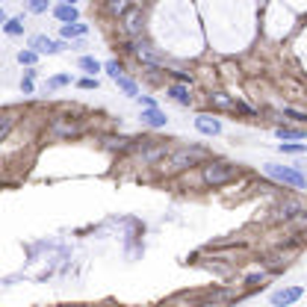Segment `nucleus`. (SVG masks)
<instances>
[{
    "mask_svg": "<svg viewBox=\"0 0 307 307\" xmlns=\"http://www.w3.org/2000/svg\"><path fill=\"white\" fill-rule=\"evenodd\" d=\"M6 32H9V36H21V32H24V18H12V21H6Z\"/></svg>",
    "mask_w": 307,
    "mask_h": 307,
    "instance_id": "nucleus-18",
    "label": "nucleus"
},
{
    "mask_svg": "<svg viewBox=\"0 0 307 307\" xmlns=\"http://www.w3.org/2000/svg\"><path fill=\"white\" fill-rule=\"evenodd\" d=\"M210 100H213L216 106H222V110H236V104L228 98V94H222V92H216V94H210Z\"/></svg>",
    "mask_w": 307,
    "mask_h": 307,
    "instance_id": "nucleus-15",
    "label": "nucleus"
},
{
    "mask_svg": "<svg viewBox=\"0 0 307 307\" xmlns=\"http://www.w3.org/2000/svg\"><path fill=\"white\" fill-rule=\"evenodd\" d=\"M21 89H24V92H27V94L32 92V77H27V80H24V83H21Z\"/></svg>",
    "mask_w": 307,
    "mask_h": 307,
    "instance_id": "nucleus-27",
    "label": "nucleus"
},
{
    "mask_svg": "<svg viewBox=\"0 0 307 307\" xmlns=\"http://www.w3.org/2000/svg\"><path fill=\"white\" fill-rule=\"evenodd\" d=\"M168 94H172V98H174V100H178V104H192V94H189V83H178V86H168Z\"/></svg>",
    "mask_w": 307,
    "mask_h": 307,
    "instance_id": "nucleus-11",
    "label": "nucleus"
},
{
    "mask_svg": "<svg viewBox=\"0 0 307 307\" xmlns=\"http://www.w3.org/2000/svg\"><path fill=\"white\" fill-rule=\"evenodd\" d=\"M142 124H148V127H166L168 118H166V112H162V110L151 106V110H142Z\"/></svg>",
    "mask_w": 307,
    "mask_h": 307,
    "instance_id": "nucleus-7",
    "label": "nucleus"
},
{
    "mask_svg": "<svg viewBox=\"0 0 307 307\" xmlns=\"http://www.w3.org/2000/svg\"><path fill=\"white\" fill-rule=\"evenodd\" d=\"M54 133H62V136H74V133H77V124H62V122H54Z\"/></svg>",
    "mask_w": 307,
    "mask_h": 307,
    "instance_id": "nucleus-19",
    "label": "nucleus"
},
{
    "mask_svg": "<svg viewBox=\"0 0 307 307\" xmlns=\"http://www.w3.org/2000/svg\"><path fill=\"white\" fill-rule=\"evenodd\" d=\"M65 3H74V0H65Z\"/></svg>",
    "mask_w": 307,
    "mask_h": 307,
    "instance_id": "nucleus-28",
    "label": "nucleus"
},
{
    "mask_svg": "<svg viewBox=\"0 0 307 307\" xmlns=\"http://www.w3.org/2000/svg\"><path fill=\"white\" fill-rule=\"evenodd\" d=\"M106 71H110V77H112V80H116V77H122V65H118L116 60L106 62Z\"/></svg>",
    "mask_w": 307,
    "mask_h": 307,
    "instance_id": "nucleus-21",
    "label": "nucleus"
},
{
    "mask_svg": "<svg viewBox=\"0 0 307 307\" xmlns=\"http://www.w3.org/2000/svg\"><path fill=\"white\" fill-rule=\"evenodd\" d=\"M86 32H89L86 24H77V21L74 24H62V36L65 38H77V36H86Z\"/></svg>",
    "mask_w": 307,
    "mask_h": 307,
    "instance_id": "nucleus-12",
    "label": "nucleus"
},
{
    "mask_svg": "<svg viewBox=\"0 0 307 307\" xmlns=\"http://www.w3.org/2000/svg\"><path fill=\"white\" fill-rule=\"evenodd\" d=\"M275 133L278 139H302L304 136V130H292V127H278Z\"/></svg>",
    "mask_w": 307,
    "mask_h": 307,
    "instance_id": "nucleus-16",
    "label": "nucleus"
},
{
    "mask_svg": "<svg viewBox=\"0 0 307 307\" xmlns=\"http://www.w3.org/2000/svg\"><path fill=\"white\" fill-rule=\"evenodd\" d=\"M54 15L60 18L62 24H74V21H77V6H74V3H60V6L54 9Z\"/></svg>",
    "mask_w": 307,
    "mask_h": 307,
    "instance_id": "nucleus-10",
    "label": "nucleus"
},
{
    "mask_svg": "<svg viewBox=\"0 0 307 307\" xmlns=\"http://www.w3.org/2000/svg\"><path fill=\"white\" fill-rule=\"evenodd\" d=\"M77 86H80V89H98V80H94V77H83Z\"/></svg>",
    "mask_w": 307,
    "mask_h": 307,
    "instance_id": "nucleus-26",
    "label": "nucleus"
},
{
    "mask_svg": "<svg viewBox=\"0 0 307 307\" xmlns=\"http://www.w3.org/2000/svg\"><path fill=\"white\" fill-rule=\"evenodd\" d=\"M280 151H284V154H304L307 148H304V145H292V142H290V145H280Z\"/></svg>",
    "mask_w": 307,
    "mask_h": 307,
    "instance_id": "nucleus-22",
    "label": "nucleus"
},
{
    "mask_svg": "<svg viewBox=\"0 0 307 307\" xmlns=\"http://www.w3.org/2000/svg\"><path fill=\"white\" fill-rule=\"evenodd\" d=\"M80 68H83L86 74H98V71H100V62L92 60V56H83V60H80Z\"/></svg>",
    "mask_w": 307,
    "mask_h": 307,
    "instance_id": "nucleus-17",
    "label": "nucleus"
},
{
    "mask_svg": "<svg viewBox=\"0 0 307 307\" xmlns=\"http://www.w3.org/2000/svg\"><path fill=\"white\" fill-rule=\"evenodd\" d=\"M124 30L130 32V36H139L142 32V12L139 9H133V12L124 15Z\"/></svg>",
    "mask_w": 307,
    "mask_h": 307,
    "instance_id": "nucleus-9",
    "label": "nucleus"
},
{
    "mask_svg": "<svg viewBox=\"0 0 307 307\" xmlns=\"http://www.w3.org/2000/svg\"><path fill=\"white\" fill-rule=\"evenodd\" d=\"M106 9H110V15H116V18H118V15H127V12H130V0H110Z\"/></svg>",
    "mask_w": 307,
    "mask_h": 307,
    "instance_id": "nucleus-14",
    "label": "nucleus"
},
{
    "mask_svg": "<svg viewBox=\"0 0 307 307\" xmlns=\"http://www.w3.org/2000/svg\"><path fill=\"white\" fill-rule=\"evenodd\" d=\"M236 178V166L230 162H207L204 166V184L207 186H224Z\"/></svg>",
    "mask_w": 307,
    "mask_h": 307,
    "instance_id": "nucleus-2",
    "label": "nucleus"
},
{
    "mask_svg": "<svg viewBox=\"0 0 307 307\" xmlns=\"http://www.w3.org/2000/svg\"><path fill=\"white\" fill-rule=\"evenodd\" d=\"M68 80H71V77H65V74H62V77H54V80H48V89H60V86L68 83Z\"/></svg>",
    "mask_w": 307,
    "mask_h": 307,
    "instance_id": "nucleus-23",
    "label": "nucleus"
},
{
    "mask_svg": "<svg viewBox=\"0 0 307 307\" xmlns=\"http://www.w3.org/2000/svg\"><path fill=\"white\" fill-rule=\"evenodd\" d=\"M30 48L36 50V54H60L65 44H56L54 38H48V36H32Z\"/></svg>",
    "mask_w": 307,
    "mask_h": 307,
    "instance_id": "nucleus-5",
    "label": "nucleus"
},
{
    "mask_svg": "<svg viewBox=\"0 0 307 307\" xmlns=\"http://www.w3.org/2000/svg\"><path fill=\"white\" fill-rule=\"evenodd\" d=\"M50 0H30V12H44Z\"/></svg>",
    "mask_w": 307,
    "mask_h": 307,
    "instance_id": "nucleus-24",
    "label": "nucleus"
},
{
    "mask_svg": "<svg viewBox=\"0 0 307 307\" xmlns=\"http://www.w3.org/2000/svg\"><path fill=\"white\" fill-rule=\"evenodd\" d=\"M195 130L204 133V136H218V133H222V122L213 118V116H207V112H201V116L195 118Z\"/></svg>",
    "mask_w": 307,
    "mask_h": 307,
    "instance_id": "nucleus-4",
    "label": "nucleus"
},
{
    "mask_svg": "<svg viewBox=\"0 0 307 307\" xmlns=\"http://www.w3.org/2000/svg\"><path fill=\"white\" fill-rule=\"evenodd\" d=\"M9 127H12V116H3V127H0V139L9 136Z\"/></svg>",
    "mask_w": 307,
    "mask_h": 307,
    "instance_id": "nucleus-25",
    "label": "nucleus"
},
{
    "mask_svg": "<svg viewBox=\"0 0 307 307\" xmlns=\"http://www.w3.org/2000/svg\"><path fill=\"white\" fill-rule=\"evenodd\" d=\"M116 83H118V89H122L124 94H130V98H139V86H136V83H133V80H130V77H116Z\"/></svg>",
    "mask_w": 307,
    "mask_h": 307,
    "instance_id": "nucleus-13",
    "label": "nucleus"
},
{
    "mask_svg": "<svg viewBox=\"0 0 307 307\" xmlns=\"http://www.w3.org/2000/svg\"><path fill=\"white\" fill-rule=\"evenodd\" d=\"M133 50H136V56L142 62H148V65H162V56L160 54H154L151 44H145V42H139V44H133Z\"/></svg>",
    "mask_w": 307,
    "mask_h": 307,
    "instance_id": "nucleus-8",
    "label": "nucleus"
},
{
    "mask_svg": "<svg viewBox=\"0 0 307 307\" xmlns=\"http://www.w3.org/2000/svg\"><path fill=\"white\" fill-rule=\"evenodd\" d=\"M201 156H204L201 148H192V151L186 148V151L174 154V156H172V162H174V168H186V166H192V162H195V160H201Z\"/></svg>",
    "mask_w": 307,
    "mask_h": 307,
    "instance_id": "nucleus-6",
    "label": "nucleus"
},
{
    "mask_svg": "<svg viewBox=\"0 0 307 307\" xmlns=\"http://www.w3.org/2000/svg\"><path fill=\"white\" fill-rule=\"evenodd\" d=\"M263 172L269 174V178H275L278 184L284 186H292V189H304L307 186V178L298 172V168H290V166H275V162H266L263 166Z\"/></svg>",
    "mask_w": 307,
    "mask_h": 307,
    "instance_id": "nucleus-1",
    "label": "nucleus"
},
{
    "mask_svg": "<svg viewBox=\"0 0 307 307\" xmlns=\"http://www.w3.org/2000/svg\"><path fill=\"white\" fill-rule=\"evenodd\" d=\"M302 286H286V290H278L272 292V307H290L292 302H298L302 298Z\"/></svg>",
    "mask_w": 307,
    "mask_h": 307,
    "instance_id": "nucleus-3",
    "label": "nucleus"
},
{
    "mask_svg": "<svg viewBox=\"0 0 307 307\" xmlns=\"http://www.w3.org/2000/svg\"><path fill=\"white\" fill-rule=\"evenodd\" d=\"M36 56H38L36 50H21V54H18V62H21V65H32Z\"/></svg>",
    "mask_w": 307,
    "mask_h": 307,
    "instance_id": "nucleus-20",
    "label": "nucleus"
}]
</instances>
